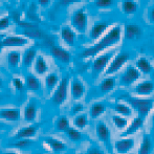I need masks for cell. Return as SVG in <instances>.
I'll return each instance as SVG.
<instances>
[{
	"mask_svg": "<svg viewBox=\"0 0 154 154\" xmlns=\"http://www.w3.org/2000/svg\"><path fill=\"white\" fill-rule=\"evenodd\" d=\"M123 36V29L120 25H116L113 26L99 42H97L94 45L86 48L85 51L82 53V57L83 58H90L94 57L97 54H100L101 51H105V49L109 48L111 46H114L118 43H120V41L122 40Z\"/></svg>",
	"mask_w": 154,
	"mask_h": 154,
	"instance_id": "6da1fadb",
	"label": "cell"
},
{
	"mask_svg": "<svg viewBox=\"0 0 154 154\" xmlns=\"http://www.w3.org/2000/svg\"><path fill=\"white\" fill-rule=\"evenodd\" d=\"M128 104L132 107L133 111H135L142 118L146 119L150 111L154 107V101L151 99L142 97H131L127 100Z\"/></svg>",
	"mask_w": 154,
	"mask_h": 154,
	"instance_id": "7a4b0ae2",
	"label": "cell"
},
{
	"mask_svg": "<svg viewBox=\"0 0 154 154\" xmlns=\"http://www.w3.org/2000/svg\"><path fill=\"white\" fill-rule=\"evenodd\" d=\"M95 133L99 140L105 146V149L110 154H116L113 150V145L111 143V132L108 126L104 122H99L95 126Z\"/></svg>",
	"mask_w": 154,
	"mask_h": 154,
	"instance_id": "3957f363",
	"label": "cell"
},
{
	"mask_svg": "<svg viewBox=\"0 0 154 154\" xmlns=\"http://www.w3.org/2000/svg\"><path fill=\"white\" fill-rule=\"evenodd\" d=\"M71 26L79 34H84L88 26V16L85 8H79L71 16Z\"/></svg>",
	"mask_w": 154,
	"mask_h": 154,
	"instance_id": "277c9868",
	"label": "cell"
},
{
	"mask_svg": "<svg viewBox=\"0 0 154 154\" xmlns=\"http://www.w3.org/2000/svg\"><path fill=\"white\" fill-rule=\"evenodd\" d=\"M130 60V55L126 51L119 53L113 57V59L108 64L107 68L105 70V75H112L120 71L123 68V66Z\"/></svg>",
	"mask_w": 154,
	"mask_h": 154,
	"instance_id": "5b68a950",
	"label": "cell"
},
{
	"mask_svg": "<svg viewBox=\"0 0 154 154\" xmlns=\"http://www.w3.org/2000/svg\"><path fill=\"white\" fill-rule=\"evenodd\" d=\"M68 87H69V79L68 78H63L60 80L59 84L56 87V90L53 93L51 101L55 105L60 106L67 100L68 97Z\"/></svg>",
	"mask_w": 154,
	"mask_h": 154,
	"instance_id": "8992f818",
	"label": "cell"
},
{
	"mask_svg": "<svg viewBox=\"0 0 154 154\" xmlns=\"http://www.w3.org/2000/svg\"><path fill=\"white\" fill-rule=\"evenodd\" d=\"M140 77L142 73L140 72V70L133 65H129L120 77V84L124 87H130L134 83H136L140 79Z\"/></svg>",
	"mask_w": 154,
	"mask_h": 154,
	"instance_id": "52a82bcc",
	"label": "cell"
},
{
	"mask_svg": "<svg viewBox=\"0 0 154 154\" xmlns=\"http://www.w3.org/2000/svg\"><path fill=\"white\" fill-rule=\"evenodd\" d=\"M113 56L114 51H110L108 53H105L95 58L92 63V73L94 75V77H97V75H101L102 72H104L106 70L108 64L111 61Z\"/></svg>",
	"mask_w": 154,
	"mask_h": 154,
	"instance_id": "ba28073f",
	"label": "cell"
},
{
	"mask_svg": "<svg viewBox=\"0 0 154 154\" xmlns=\"http://www.w3.org/2000/svg\"><path fill=\"white\" fill-rule=\"evenodd\" d=\"M135 146V138L133 136H126L116 140L113 144V150L116 154H128Z\"/></svg>",
	"mask_w": 154,
	"mask_h": 154,
	"instance_id": "9c48e42d",
	"label": "cell"
},
{
	"mask_svg": "<svg viewBox=\"0 0 154 154\" xmlns=\"http://www.w3.org/2000/svg\"><path fill=\"white\" fill-rule=\"evenodd\" d=\"M134 94L137 97H149L154 91V82L150 80H145V81L138 82L134 86Z\"/></svg>",
	"mask_w": 154,
	"mask_h": 154,
	"instance_id": "30bf717a",
	"label": "cell"
},
{
	"mask_svg": "<svg viewBox=\"0 0 154 154\" xmlns=\"http://www.w3.org/2000/svg\"><path fill=\"white\" fill-rule=\"evenodd\" d=\"M144 123H145L144 118H142V116H135V118L131 121V123L127 126V128L122 132L121 136H122V137H126V136L133 135L134 133H136V132L142 129L143 126H144Z\"/></svg>",
	"mask_w": 154,
	"mask_h": 154,
	"instance_id": "8fae6325",
	"label": "cell"
},
{
	"mask_svg": "<svg viewBox=\"0 0 154 154\" xmlns=\"http://www.w3.org/2000/svg\"><path fill=\"white\" fill-rule=\"evenodd\" d=\"M3 47H23L29 43V40L25 37L20 36H8L1 40Z\"/></svg>",
	"mask_w": 154,
	"mask_h": 154,
	"instance_id": "7c38bea8",
	"label": "cell"
},
{
	"mask_svg": "<svg viewBox=\"0 0 154 154\" xmlns=\"http://www.w3.org/2000/svg\"><path fill=\"white\" fill-rule=\"evenodd\" d=\"M86 87L85 84L81 81L80 79H73L70 83V93L71 97L75 101L81 100L85 95Z\"/></svg>",
	"mask_w": 154,
	"mask_h": 154,
	"instance_id": "4fadbf2b",
	"label": "cell"
},
{
	"mask_svg": "<svg viewBox=\"0 0 154 154\" xmlns=\"http://www.w3.org/2000/svg\"><path fill=\"white\" fill-rule=\"evenodd\" d=\"M51 54L55 59H57L61 63H64V64H68L71 60L69 51H67L61 46H58V45H53L51 47Z\"/></svg>",
	"mask_w": 154,
	"mask_h": 154,
	"instance_id": "5bb4252c",
	"label": "cell"
},
{
	"mask_svg": "<svg viewBox=\"0 0 154 154\" xmlns=\"http://www.w3.org/2000/svg\"><path fill=\"white\" fill-rule=\"evenodd\" d=\"M21 118V112L17 108H6L0 110V120L8 122H18Z\"/></svg>",
	"mask_w": 154,
	"mask_h": 154,
	"instance_id": "9a60e30c",
	"label": "cell"
},
{
	"mask_svg": "<svg viewBox=\"0 0 154 154\" xmlns=\"http://www.w3.org/2000/svg\"><path fill=\"white\" fill-rule=\"evenodd\" d=\"M37 114H38V104L35 101H31L26 106L24 107L23 110V119L26 122H34L37 119Z\"/></svg>",
	"mask_w": 154,
	"mask_h": 154,
	"instance_id": "2e32d148",
	"label": "cell"
},
{
	"mask_svg": "<svg viewBox=\"0 0 154 154\" xmlns=\"http://www.w3.org/2000/svg\"><path fill=\"white\" fill-rule=\"evenodd\" d=\"M108 22L107 21H97L93 24V26L90 29L89 36L92 40H97L104 32H106V29H108Z\"/></svg>",
	"mask_w": 154,
	"mask_h": 154,
	"instance_id": "e0dca14e",
	"label": "cell"
},
{
	"mask_svg": "<svg viewBox=\"0 0 154 154\" xmlns=\"http://www.w3.org/2000/svg\"><path fill=\"white\" fill-rule=\"evenodd\" d=\"M38 132V126H29V127H23L16 132L14 138L15 140H21V138H32L36 136Z\"/></svg>",
	"mask_w": 154,
	"mask_h": 154,
	"instance_id": "ac0fdd59",
	"label": "cell"
},
{
	"mask_svg": "<svg viewBox=\"0 0 154 154\" xmlns=\"http://www.w3.org/2000/svg\"><path fill=\"white\" fill-rule=\"evenodd\" d=\"M61 38L63 42L68 46H73L75 42V32L69 26H64L61 29Z\"/></svg>",
	"mask_w": 154,
	"mask_h": 154,
	"instance_id": "d6986e66",
	"label": "cell"
},
{
	"mask_svg": "<svg viewBox=\"0 0 154 154\" xmlns=\"http://www.w3.org/2000/svg\"><path fill=\"white\" fill-rule=\"evenodd\" d=\"M44 142L47 146H49V148H51L54 152L57 154L62 153L66 150V145L63 142H61V140H57V138H55V137H46L44 140Z\"/></svg>",
	"mask_w": 154,
	"mask_h": 154,
	"instance_id": "ffe728a7",
	"label": "cell"
},
{
	"mask_svg": "<svg viewBox=\"0 0 154 154\" xmlns=\"http://www.w3.org/2000/svg\"><path fill=\"white\" fill-rule=\"evenodd\" d=\"M135 67L140 70V72L142 73V75H150L153 69L152 64H151L150 61L145 57H140L136 60Z\"/></svg>",
	"mask_w": 154,
	"mask_h": 154,
	"instance_id": "44dd1931",
	"label": "cell"
},
{
	"mask_svg": "<svg viewBox=\"0 0 154 154\" xmlns=\"http://www.w3.org/2000/svg\"><path fill=\"white\" fill-rule=\"evenodd\" d=\"M116 79L114 77L107 75L105 77L102 82L100 83V91L102 93H108L116 88Z\"/></svg>",
	"mask_w": 154,
	"mask_h": 154,
	"instance_id": "7402d4cb",
	"label": "cell"
},
{
	"mask_svg": "<svg viewBox=\"0 0 154 154\" xmlns=\"http://www.w3.org/2000/svg\"><path fill=\"white\" fill-rule=\"evenodd\" d=\"M107 107H106V104L103 102H95L93 103L89 108V116L93 120L95 119H99L101 116H103L104 112L106 111Z\"/></svg>",
	"mask_w": 154,
	"mask_h": 154,
	"instance_id": "603a6c76",
	"label": "cell"
},
{
	"mask_svg": "<svg viewBox=\"0 0 154 154\" xmlns=\"http://www.w3.org/2000/svg\"><path fill=\"white\" fill-rule=\"evenodd\" d=\"M114 111L116 114H120L125 118H131L133 116V109L131 106L127 103H123V102H119L114 105Z\"/></svg>",
	"mask_w": 154,
	"mask_h": 154,
	"instance_id": "cb8c5ba5",
	"label": "cell"
},
{
	"mask_svg": "<svg viewBox=\"0 0 154 154\" xmlns=\"http://www.w3.org/2000/svg\"><path fill=\"white\" fill-rule=\"evenodd\" d=\"M35 71L37 75H43L47 72L48 70V64H47L46 60L42 56H37L36 60H35V65H34Z\"/></svg>",
	"mask_w": 154,
	"mask_h": 154,
	"instance_id": "d4e9b609",
	"label": "cell"
},
{
	"mask_svg": "<svg viewBox=\"0 0 154 154\" xmlns=\"http://www.w3.org/2000/svg\"><path fill=\"white\" fill-rule=\"evenodd\" d=\"M140 34H142V29L138 25L133 24V23H129L124 29V36H125L126 39H129V40L140 36Z\"/></svg>",
	"mask_w": 154,
	"mask_h": 154,
	"instance_id": "484cf974",
	"label": "cell"
},
{
	"mask_svg": "<svg viewBox=\"0 0 154 154\" xmlns=\"http://www.w3.org/2000/svg\"><path fill=\"white\" fill-rule=\"evenodd\" d=\"M36 58H37V49L35 48V47H29V48H27L26 51H24V54H23L22 58H21L23 66L29 67L32 63L35 62Z\"/></svg>",
	"mask_w": 154,
	"mask_h": 154,
	"instance_id": "4316f807",
	"label": "cell"
},
{
	"mask_svg": "<svg viewBox=\"0 0 154 154\" xmlns=\"http://www.w3.org/2000/svg\"><path fill=\"white\" fill-rule=\"evenodd\" d=\"M152 148H153L152 140H151L148 134L145 133L143 135L142 143H140V150H138L137 154H151L152 153Z\"/></svg>",
	"mask_w": 154,
	"mask_h": 154,
	"instance_id": "83f0119b",
	"label": "cell"
},
{
	"mask_svg": "<svg viewBox=\"0 0 154 154\" xmlns=\"http://www.w3.org/2000/svg\"><path fill=\"white\" fill-rule=\"evenodd\" d=\"M60 82V79H59V75H57L56 72H51L45 77V87H46V90L48 92L53 91L56 87L58 86Z\"/></svg>",
	"mask_w": 154,
	"mask_h": 154,
	"instance_id": "f1b7e54d",
	"label": "cell"
},
{
	"mask_svg": "<svg viewBox=\"0 0 154 154\" xmlns=\"http://www.w3.org/2000/svg\"><path fill=\"white\" fill-rule=\"evenodd\" d=\"M65 133H66V136L68 137V140L73 143H81L85 140V135L80 130H78L77 128L70 127Z\"/></svg>",
	"mask_w": 154,
	"mask_h": 154,
	"instance_id": "f546056e",
	"label": "cell"
},
{
	"mask_svg": "<svg viewBox=\"0 0 154 154\" xmlns=\"http://www.w3.org/2000/svg\"><path fill=\"white\" fill-rule=\"evenodd\" d=\"M138 3L135 0H124L122 3V11L126 15H133L137 12Z\"/></svg>",
	"mask_w": 154,
	"mask_h": 154,
	"instance_id": "4dcf8cb0",
	"label": "cell"
},
{
	"mask_svg": "<svg viewBox=\"0 0 154 154\" xmlns=\"http://www.w3.org/2000/svg\"><path fill=\"white\" fill-rule=\"evenodd\" d=\"M25 85H26V88L29 90H32V91H40L41 90V82L40 80L38 79L35 75H27L26 80H25Z\"/></svg>",
	"mask_w": 154,
	"mask_h": 154,
	"instance_id": "1f68e13d",
	"label": "cell"
},
{
	"mask_svg": "<svg viewBox=\"0 0 154 154\" xmlns=\"http://www.w3.org/2000/svg\"><path fill=\"white\" fill-rule=\"evenodd\" d=\"M111 121L113 123V125L116 126V129L119 130H124L127 128V126L129 125V121H128V118H125V116H122L120 114H114V116H111Z\"/></svg>",
	"mask_w": 154,
	"mask_h": 154,
	"instance_id": "d6a6232c",
	"label": "cell"
},
{
	"mask_svg": "<svg viewBox=\"0 0 154 154\" xmlns=\"http://www.w3.org/2000/svg\"><path fill=\"white\" fill-rule=\"evenodd\" d=\"M55 128L59 132H66L70 128V122L66 116H60L55 123Z\"/></svg>",
	"mask_w": 154,
	"mask_h": 154,
	"instance_id": "836d02e7",
	"label": "cell"
},
{
	"mask_svg": "<svg viewBox=\"0 0 154 154\" xmlns=\"http://www.w3.org/2000/svg\"><path fill=\"white\" fill-rule=\"evenodd\" d=\"M88 125V118L87 114L85 113H80L77 114L73 119V126H75L77 129H84L86 126Z\"/></svg>",
	"mask_w": 154,
	"mask_h": 154,
	"instance_id": "e575fe53",
	"label": "cell"
},
{
	"mask_svg": "<svg viewBox=\"0 0 154 154\" xmlns=\"http://www.w3.org/2000/svg\"><path fill=\"white\" fill-rule=\"evenodd\" d=\"M35 144L34 140H29V138H21V140H16L13 144L8 145L11 148H17V149H27Z\"/></svg>",
	"mask_w": 154,
	"mask_h": 154,
	"instance_id": "d590c367",
	"label": "cell"
},
{
	"mask_svg": "<svg viewBox=\"0 0 154 154\" xmlns=\"http://www.w3.org/2000/svg\"><path fill=\"white\" fill-rule=\"evenodd\" d=\"M8 63L12 68H16L21 60V55L19 51H11L8 54Z\"/></svg>",
	"mask_w": 154,
	"mask_h": 154,
	"instance_id": "8d00e7d4",
	"label": "cell"
},
{
	"mask_svg": "<svg viewBox=\"0 0 154 154\" xmlns=\"http://www.w3.org/2000/svg\"><path fill=\"white\" fill-rule=\"evenodd\" d=\"M43 32L38 29V27H34V29H25L24 31V36L29 37V38H41Z\"/></svg>",
	"mask_w": 154,
	"mask_h": 154,
	"instance_id": "74e56055",
	"label": "cell"
},
{
	"mask_svg": "<svg viewBox=\"0 0 154 154\" xmlns=\"http://www.w3.org/2000/svg\"><path fill=\"white\" fill-rule=\"evenodd\" d=\"M113 4V0H95L94 5L99 8H107Z\"/></svg>",
	"mask_w": 154,
	"mask_h": 154,
	"instance_id": "f35d334b",
	"label": "cell"
},
{
	"mask_svg": "<svg viewBox=\"0 0 154 154\" xmlns=\"http://www.w3.org/2000/svg\"><path fill=\"white\" fill-rule=\"evenodd\" d=\"M84 154H105V152H104V150L100 146H97V145H95V144H92L91 146L86 150V152Z\"/></svg>",
	"mask_w": 154,
	"mask_h": 154,
	"instance_id": "ab89813d",
	"label": "cell"
},
{
	"mask_svg": "<svg viewBox=\"0 0 154 154\" xmlns=\"http://www.w3.org/2000/svg\"><path fill=\"white\" fill-rule=\"evenodd\" d=\"M11 25V19L10 17H3L0 19V31H4V29H8Z\"/></svg>",
	"mask_w": 154,
	"mask_h": 154,
	"instance_id": "60d3db41",
	"label": "cell"
},
{
	"mask_svg": "<svg viewBox=\"0 0 154 154\" xmlns=\"http://www.w3.org/2000/svg\"><path fill=\"white\" fill-rule=\"evenodd\" d=\"M84 110V105L82 103H75V105L72 106V108H71V113L72 114H80L82 111Z\"/></svg>",
	"mask_w": 154,
	"mask_h": 154,
	"instance_id": "b9f144b4",
	"label": "cell"
},
{
	"mask_svg": "<svg viewBox=\"0 0 154 154\" xmlns=\"http://www.w3.org/2000/svg\"><path fill=\"white\" fill-rule=\"evenodd\" d=\"M13 85H14L16 90H22L23 87H24V83H23L22 80L19 79V78H15V79L13 80Z\"/></svg>",
	"mask_w": 154,
	"mask_h": 154,
	"instance_id": "7bdbcfd3",
	"label": "cell"
},
{
	"mask_svg": "<svg viewBox=\"0 0 154 154\" xmlns=\"http://www.w3.org/2000/svg\"><path fill=\"white\" fill-rule=\"evenodd\" d=\"M80 1H82V0H60V4L64 6H67L73 3H78V2H80Z\"/></svg>",
	"mask_w": 154,
	"mask_h": 154,
	"instance_id": "ee69618b",
	"label": "cell"
},
{
	"mask_svg": "<svg viewBox=\"0 0 154 154\" xmlns=\"http://www.w3.org/2000/svg\"><path fill=\"white\" fill-rule=\"evenodd\" d=\"M148 19L151 23H154V6L151 8V10L149 11V14H148Z\"/></svg>",
	"mask_w": 154,
	"mask_h": 154,
	"instance_id": "f6af8a7d",
	"label": "cell"
},
{
	"mask_svg": "<svg viewBox=\"0 0 154 154\" xmlns=\"http://www.w3.org/2000/svg\"><path fill=\"white\" fill-rule=\"evenodd\" d=\"M38 2L41 6H46V5H48V3L51 2V0H38Z\"/></svg>",
	"mask_w": 154,
	"mask_h": 154,
	"instance_id": "bcb514c9",
	"label": "cell"
},
{
	"mask_svg": "<svg viewBox=\"0 0 154 154\" xmlns=\"http://www.w3.org/2000/svg\"><path fill=\"white\" fill-rule=\"evenodd\" d=\"M3 86H4L3 81H2V79L0 78V89H1V88H3Z\"/></svg>",
	"mask_w": 154,
	"mask_h": 154,
	"instance_id": "7dc6e473",
	"label": "cell"
},
{
	"mask_svg": "<svg viewBox=\"0 0 154 154\" xmlns=\"http://www.w3.org/2000/svg\"><path fill=\"white\" fill-rule=\"evenodd\" d=\"M2 48H3V45H2V42H1V41H0V54H1Z\"/></svg>",
	"mask_w": 154,
	"mask_h": 154,
	"instance_id": "c3c4849f",
	"label": "cell"
},
{
	"mask_svg": "<svg viewBox=\"0 0 154 154\" xmlns=\"http://www.w3.org/2000/svg\"><path fill=\"white\" fill-rule=\"evenodd\" d=\"M4 154H17V153H15V152H5Z\"/></svg>",
	"mask_w": 154,
	"mask_h": 154,
	"instance_id": "681fc988",
	"label": "cell"
},
{
	"mask_svg": "<svg viewBox=\"0 0 154 154\" xmlns=\"http://www.w3.org/2000/svg\"><path fill=\"white\" fill-rule=\"evenodd\" d=\"M152 123L154 124V114H153V116H152Z\"/></svg>",
	"mask_w": 154,
	"mask_h": 154,
	"instance_id": "f907efd6",
	"label": "cell"
},
{
	"mask_svg": "<svg viewBox=\"0 0 154 154\" xmlns=\"http://www.w3.org/2000/svg\"><path fill=\"white\" fill-rule=\"evenodd\" d=\"M0 127H1V126H0Z\"/></svg>",
	"mask_w": 154,
	"mask_h": 154,
	"instance_id": "816d5d0a",
	"label": "cell"
}]
</instances>
